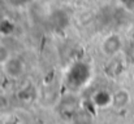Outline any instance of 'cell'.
Segmentation results:
<instances>
[{"mask_svg":"<svg viewBox=\"0 0 134 124\" xmlns=\"http://www.w3.org/2000/svg\"><path fill=\"white\" fill-rule=\"evenodd\" d=\"M92 73L87 62L77 61L74 62L65 74V84L73 90H80L85 88L91 80Z\"/></svg>","mask_w":134,"mask_h":124,"instance_id":"1","label":"cell"},{"mask_svg":"<svg viewBox=\"0 0 134 124\" xmlns=\"http://www.w3.org/2000/svg\"><path fill=\"white\" fill-rule=\"evenodd\" d=\"M3 70L7 74V76H9L10 79H20L25 73V63L20 57L12 56L3 65Z\"/></svg>","mask_w":134,"mask_h":124,"instance_id":"2","label":"cell"},{"mask_svg":"<svg viewBox=\"0 0 134 124\" xmlns=\"http://www.w3.org/2000/svg\"><path fill=\"white\" fill-rule=\"evenodd\" d=\"M100 48H102V52H103L104 56L113 57L121 50L122 40H121V38L117 34H109L108 36L104 38V40L102 41Z\"/></svg>","mask_w":134,"mask_h":124,"instance_id":"3","label":"cell"},{"mask_svg":"<svg viewBox=\"0 0 134 124\" xmlns=\"http://www.w3.org/2000/svg\"><path fill=\"white\" fill-rule=\"evenodd\" d=\"M91 103L95 109H107L113 106V94L107 89H98L91 96Z\"/></svg>","mask_w":134,"mask_h":124,"instance_id":"4","label":"cell"},{"mask_svg":"<svg viewBox=\"0 0 134 124\" xmlns=\"http://www.w3.org/2000/svg\"><path fill=\"white\" fill-rule=\"evenodd\" d=\"M129 101H130V94L125 89H120L113 94V106H116L117 109L126 107Z\"/></svg>","mask_w":134,"mask_h":124,"instance_id":"5","label":"cell"},{"mask_svg":"<svg viewBox=\"0 0 134 124\" xmlns=\"http://www.w3.org/2000/svg\"><path fill=\"white\" fill-rule=\"evenodd\" d=\"M10 57H12V53L8 49V47L0 43V66H3Z\"/></svg>","mask_w":134,"mask_h":124,"instance_id":"6","label":"cell"},{"mask_svg":"<svg viewBox=\"0 0 134 124\" xmlns=\"http://www.w3.org/2000/svg\"><path fill=\"white\" fill-rule=\"evenodd\" d=\"M12 6H16V8H21V6H24V5H26V4H29L30 1H33V0H7Z\"/></svg>","mask_w":134,"mask_h":124,"instance_id":"7","label":"cell"},{"mask_svg":"<svg viewBox=\"0 0 134 124\" xmlns=\"http://www.w3.org/2000/svg\"><path fill=\"white\" fill-rule=\"evenodd\" d=\"M120 4L129 12H134V0H119Z\"/></svg>","mask_w":134,"mask_h":124,"instance_id":"8","label":"cell"}]
</instances>
